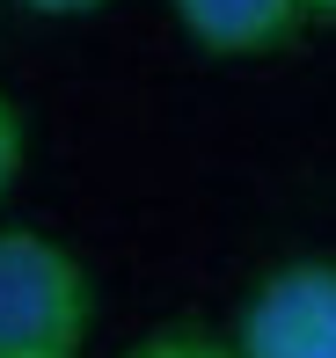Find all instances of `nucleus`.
I'll return each instance as SVG.
<instances>
[{
    "label": "nucleus",
    "instance_id": "obj_7",
    "mask_svg": "<svg viewBox=\"0 0 336 358\" xmlns=\"http://www.w3.org/2000/svg\"><path fill=\"white\" fill-rule=\"evenodd\" d=\"M307 15L314 22H336V0H307Z\"/></svg>",
    "mask_w": 336,
    "mask_h": 358
},
{
    "label": "nucleus",
    "instance_id": "obj_1",
    "mask_svg": "<svg viewBox=\"0 0 336 358\" xmlns=\"http://www.w3.org/2000/svg\"><path fill=\"white\" fill-rule=\"evenodd\" d=\"M95 285L81 256L29 227H0V358H81Z\"/></svg>",
    "mask_w": 336,
    "mask_h": 358
},
{
    "label": "nucleus",
    "instance_id": "obj_2",
    "mask_svg": "<svg viewBox=\"0 0 336 358\" xmlns=\"http://www.w3.org/2000/svg\"><path fill=\"white\" fill-rule=\"evenodd\" d=\"M242 358H336V256H293L263 271L234 322Z\"/></svg>",
    "mask_w": 336,
    "mask_h": 358
},
{
    "label": "nucleus",
    "instance_id": "obj_4",
    "mask_svg": "<svg viewBox=\"0 0 336 358\" xmlns=\"http://www.w3.org/2000/svg\"><path fill=\"white\" fill-rule=\"evenodd\" d=\"M124 358H242V351H234V336H212V329H198V322H175V329L139 336Z\"/></svg>",
    "mask_w": 336,
    "mask_h": 358
},
{
    "label": "nucleus",
    "instance_id": "obj_5",
    "mask_svg": "<svg viewBox=\"0 0 336 358\" xmlns=\"http://www.w3.org/2000/svg\"><path fill=\"white\" fill-rule=\"evenodd\" d=\"M22 161H29V124H22V110H15L8 95H0V198L15 190Z\"/></svg>",
    "mask_w": 336,
    "mask_h": 358
},
{
    "label": "nucleus",
    "instance_id": "obj_3",
    "mask_svg": "<svg viewBox=\"0 0 336 358\" xmlns=\"http://www.w3.org/2000/svg\"><path fill=\"white\" fill-rule=\"evenodd\" d=\"M168 8L212 59H270L314 22L307 0H168Z\"/></svg>",
    "mask_w": 336,
    "mask_h": 358
},
{
    "label": "nucleus",
    "instance_id": "obj_6",
    "mask_svg": "<svg viewBox=\"0 0 336 358\" xmlns=\"http://www.w3.org/2000/svg\"><path fill=\"white\" fill-rule=\"evenodd\" d=\"M29 15H95V8H110V0H22Z\"/></svg>",
    "mask_w": 336,
    "mask_h": 358
}]
</instances>
